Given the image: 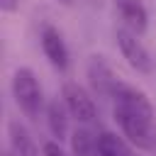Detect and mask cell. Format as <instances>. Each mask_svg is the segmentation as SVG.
I'll return each instance as SVG.
<instances>
[{
  "mask_svg": "<svg viewBox=\"0 0 156 156\" xmlns=\"http://www.w3.org/2000/svg\"><path fill=\"white\" fill-rule=\"evenodd\" d=\"M0 10L5 15H12V12L20 10V0H0Z\"/></svg>",
  "mask_w": 156,
  "mask_h": 156,
  "instance_id": "cell-13",
  "label": "cell"
},
{
  "mask_svg": "<svg viewBox=\"0 0 156 156\" xmlns=\"http://www.w3.org/2000/svg\"><path fill=\"white\" fill-rule=\"evenodd\" d=\"M68 110L63 105V100H51L46 105V127L51 132V136L56 141H63L68 134Z\"/></svg>",
  "mask_w": 156,
  "mask_h": 156,
  "instance_id": "cell-9",
  "label": "cell"
},
{
  "mask_svg": "<svg viewBox=\"0 0 156 156\" xmlns=\"http://www.w3.org/2000/svg\"><path fill=\"white\" fill-rule=\"evenodd\" d=\"M12 98H15V105L20 107V112L37 122L39 115L44 112V88L37 78V73L27 66H20L15 73H12Z\"/></svg>",
  "mask_w": 156,
  "mask_h": 156,
  "instance_id": "cell-1",
  "label": "cell"
},
{
  "mask_svg": "<svg viewBox=\"0 0 156 156\" xmlns=\"http://www.w3.org/2000/svg\"><path fill=\"white\" fill-rule=\"evenodd\" d=\"M61 2H63V5H68V2H71V0H61Z\"/></svg>",
  "mask_w": 156,
  "mask_h": 156,
  "instance_id": "cell-14",
  "label": "cell"
},
{
  "mask_svg": "<svg viewBox=\"0 0 156 156\" xmlns=\"http://www.w3.org/2000/svg\"><path fill=\"white\" fill-rule=\"evenodd\" d=\"M112 5L124 29H129L136 37H141L149 29V10L144 0H112Z\"/></svg>",
  "mask_w": 156,
  "mask_h": 156,
  "instance_id": "cell-7",
  "label": "cell"
},
{
  "mask_svg": "<svg viewBox=\"0 0 156 156\" xmlns=\"http://www.w3.org/2000/svg\"><path fill=\"white\" fill-rule=\"evenodd\" d=\"M115 41H117V46H119L122 58H124L136 73H151V71H154V58H151L149 49L141 44V39H139L136 34H132V32L124 29V27H119V29L115 32Z\"/></svg>",
  "mask_w": 156,
  "mask_h": 156,
  "instance_id": "cell-3",
  "label": "cell"
},
{
  "mask_svg": "<svg viewBox=\"0 0 156 156\" xmlns=\"http://www.w3.org/2000/svg\"><path fill=\"white\" fill-rule=\"evenodd\" d=\"M61 100H63L68 115H71L78 124H90V122H95L98 107H95L93 95H90L83 85H78V83H73V80H66L63 88H61Z\"/></svg>",
  "mask_w": 156,
  "mask_h": 156,
  "instance_id": "cell-2",
  "label": "cell"
},
{
  "mask_svg": "<svg viewBox=\"0 0 156 156\" xmlns=\"http://www.w3.org/2000/svg\"><path fill=\"white\" fill-rule=\"evenodd\" d=\"M41 156H66V151L61 149V141L51 139V141H44L41 144Z\"/></svg>",
  "mask_w": 156,
  "mask_h": 156,
  "instance_id": "cell-12",
  "label": "cell"
},
{
  "mask_svg": "<svg viewBox=\"0 0 156 156\" xmlns=\"http://www.w3.org/2000/svg\"><path fill=\"white\" fill-rule=\"evenodd\" d=\"M85 71H88V83H90L93 93H98V95H102V98H112V95L117 93V88H119L122 80L115 76V71H112V66L105 61V56L93 54Z\"/></svg>",
  "mask_w": 156,
  "mask_h": 156,
  "instance_id": "cell-5",
  "label": "cell"
},
{
  "mask_svg": "<svg viewBox=\"0 0 156 156\" xmlns=\"http://www.w3.org/2000/svg\"><path fill=\"white\" fill-rule=\"evenodd\" d=\"M71 154L73 156H98V136L85 124H80L71 132Z\"/></svg>",
  "mask_w": 156,
  "mask_h": 156,
  "instance_id": "cell-10",
  "label": "cell"
},
{
  "mask_svg": "<svg viewBox=\"0 0 156 156\" xmlns=\"http://www.w3.org/2000/svg\"><path fill=\"white\" fill-rule=\"evenodd\" d=\"M98 156H132V149L119 134L102 129L98 134Z\"/></svg>",
  "mask_w": 156,
  "mask_h": 156,
  "instance_id": "cell-11",
  "label": "cell"
},
{
  "mask_svg": "<svg viewBox=\"0 0 156 156\" xmlns=\"http://www.w3.org/2000/svg\"><path fill=\"white\" fill-rule=\"evenodd\" d=\"M112 115H115V122L119 124L122 134L132 144H136L141 149L154 146V122H146V119H141L136 115H129V112H124L119 107H112Z\"/></svg>",
  "mask_w": 156,
  "mask_h": 156,
  "instance_id": "cell-4",
  "label": "cell"
},
{
  "mask_svg": "<svg viewBox=\"0 0 156 156\" xmlns=\"http://www.w3.org/2000/svg\"><path fill=\"white\" fill-rule=\"evenodd\" d=\"M7 136H10V151L15 156H39V146L34 144L32 134L20 119L7 122Z\"/></svg>",
  "mask_w": 156,
  "mask_h": 156,
  "instance_id": "cell-8",
  "label": "cell"
},
{
  "mask_svg": "<svg viewBox=\"0 0 156 156\" xmlns=\"http://www.w3.org/2000/svg\"><path fill=\"white\" fill-rule=\"evenodd\" d=\"M39 44L41 51L46 56V61L56 68V71H66L68 68V46L63 41V34L54 27V24H44L39 32Z\"/></svg>",
  "mask_w": 156,
  "mask_h": 156,
  "instance_id": "cell-6",
  "label": "cell"
}]
</instances>
